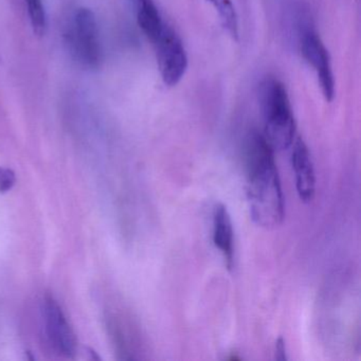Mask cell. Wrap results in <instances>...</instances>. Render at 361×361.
Returning a JSON list of instances; mask_svg holds the SVG:
<instances>
[{
  "label": "cell",
  "instance_id": "1",
  "mask_svg": "<svg viewBox=\"0 0 361 361\" xmlns=\"http://www.w3.org/2000/svg\"><path fill=\"white\" fill-rule=\"evenodd\" d=\"M247 200L251 219L272 229L284 219V196L274 162V149L264 134L253 130L246 140Z\"/></svg>",
  "mask_w": 361,
  "mask_h": 361
},
{
  "label": "cell",
  "instance_id": "2",
  "mask_svg": "<svg viewBox=\"0 0 361 361\" xmlns=\"http://www.w3.org/2000/svg\"><path fill=\"white\" fill-rule=\"evenodd\" d=\"M259 106L263 114L264 136L272 149L283 151L293 143L295 122L284 84L268 77L259 84Z\"/></svg>",
  "mask_w": 361,
  "mask_h": 361
},
{
  "label": "cell",
  "instance_id": "3",
  "mask_svg": "<svg viewBox=\"0 0 361 361\" xmlns=\"http://www.w3.org/2000/svg\"><path fill=\"white\" fill-rule=\"evenodd\" d=\"M68 43L75 60L84 68L96 71L102 63L98 23L92 10L81 8L73 16Z\"/></svg>",
  "mask_w": 361,
  "mask_h": 361
},
{
  "label": "cell",
  "instance_id": "4",
  "mask_svg": "<svg viewBox=\"0 0 361 361\" xmlns=\"http://www.w3.org/2000/svg\"><path fill=\"white\" fill-rule=\"evenodd\" d=\"M152 44L162 81L169 87L176 86L185 77L188 69L187 51L183 41L166 24L159 37Z\"/></svg>",
  "mask_w": 361,
  "mask_h": 361
},
{
  "label": "cell",
  "instance_id": "5",
  "mask_svg": "<svg viewBox=\"0 0 361 361\" xmlns=\"http://www.w3.org/2000/svg\"><path fill=\"white\" fill-rule=\"evenodd\" d=\"M43 314L46 333L54 350L63 356L73 358L77 348V338L60 304L52 295H46L43 303Z\"/></svg>",
  "mask_w": 361,
  "mask_h": 361
},
{
  "label": "cell",
  "instance_id": "6",
  "mask_svg": "<svg viewBox=\"0 0 361 361\" xmlns=\"http://www.w3.org/2000/svg\"><path fill=\"white\" fill-rule=\"evenodd\" d=\"M301 50L306 62L316 71L323 97L331 102L335 97V79L326 47L314 31L307 30L302 35Z\"/></svg>",
  "mask_w": 361,
  "mask_h": 361
},
{
  "label": "cell",
  "instance_id": "7",
  "mask_svg": "<svg viewBox=\"0 0 361 361\" xmlns=\"http://www.w3.org/2000/svg\"><path fill=\"white\" fill-rule=\"evenodd\" d=\"M293 169L295 171V188L298 195L303 202H310L316 193V176L314 164L307 145L301 138H298L293 145L291 155Z\"/></svg>",
  "mask_w": 361,
  "mask_h": 361
},
{
  "label": "cell",
  "instance_id": "8",
  "mask_svg": "<svg viewBox=\"0 0 361 361\" xmlns=\"http://www.w3.org/2000/svg\"><path fill=\"white\" fill-rule=\"evenodd\" d=\"M231 217L223 204L215 206L213 214V242L223 253L228 268L233 267L234 236Z\"/></svg>",
  "mask_w": 361,
  "mask_h": 361
},
{
  "label": "cell",
  "instance_id": "9",
  "mask_svg": "<svg viewBox=\"0 0 361 361\" xmlns=\"http://www.w3.org/2000/svg\"><path fill=\"white\" fill-rule=\"evenodd\" d=\"M137 22L151 43L159 37L166 25L154 0H137Z\"/></svg>",
  "mask_w": 361,
  "mask_h": 361
},
{
  "label": "cell",
  "instance_id": "10",
  "mask_svg": "<svg viewBox=\"0 0 361 361\" xmlns=\"http://www.w3.org/2000/svg\"><path fill=\"white\" fill-rule=\"evenodd\" d=\"M216 10L221 20V26L224 27L228 35L234 39L238 41L240 37V25H238V16L236 13L232 0H207Z\"/></svg>",
  "mask_w": 361,
  "mask_h": 361
},
{
  "label": "cell",
  "instance_id": "11",
  "mask_svg": "<svg viewBox=\"0 0 361 361\" xmlns=\"http://www.w3.org/2000/svg\"><path fill=\"white\" fill-rule=\"evenodd\" d=\"M26 4L33 32L37 37H43L47 26L43 0H26Z\"/></svg>",
  "mask_w": 361,
  "mask_h": 361
},
{
  "label": "cell",
  "instance_id": "12",
  "mask_svg": "<svg viewBox=\"0 0 361 361\" xmlns=\"http://www.w3.org/2000/svg\"><path fill=\"white\" fill-rule=\"evenodd\" d=\"M16 183V173L11 169L0 168V193H7Z\"/></svg>",
  "mask_w": 361,
  "mask_h": 361
},
{
  "label": "cell",
  "instance_id": "13",
  "mask_svg": "<svg viewBox=\"0 0 361 361\" xmlns=\"http://www.w3.org/2000/svg\"><path fill=\"white\" fill-rule=\"evenodd\" d=\"M274 358L280 361H285L287 359L286 348H285V342L283 338H279L276 340V346H274Z\"/></svg>",
  "mask_w": 361,
  "mask_h": 361
}]
</instances>
